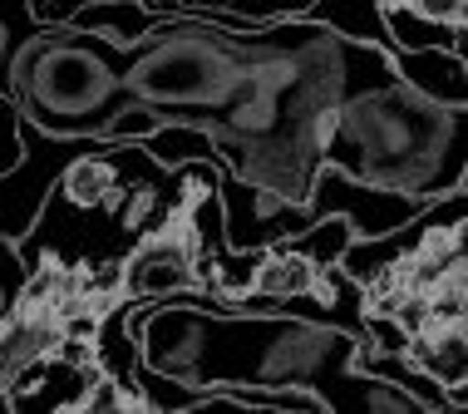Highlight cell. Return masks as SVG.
I'll return each instance as SVG.
<instances>
[{
  "mask_svg": "<svg viewBox=\"0 0 468 414\" xmlns=\"http://www.w3.org/2000/svg\"><path fill=\"white\" fill-rule=\"evenodd\" d=\"M123 325L138 341V366L173 375L183 385H301L315 390L321 380L350 370V350L360 335L340 325L276 316V311H212L187 301H133Z\"/></svg>",
  "mask_w": 468,
  "mask_h": 414,
  "instance_id": "6da1fadb",
  "label": "cell"
},
{
  "mask_svg": "<svg viewBox=\"0 0 468 414\" xmlns=\"http://www.w3.org/2000/svg\"><path fill=\"white\" fill-rule=\"evenodd\" d=\"M321 163L420 203L463 187V104H439L389 80L335 109Z\"/></svg>",
  "mask_w": 468,
  "mask_h": 414,
  "instance_id": "7a4b0ae2",
  "label": "cell"
},
{
  "mask_svg": "<svg viewBox=\"0 0 468 414\" xmlns=\"http://www.w3.org/2000/svg\"><path fill=\"white\" fill-rule=\"evenodd\" d=\"M5 94L35 129L59 138H99L104 123L129 104L123 49L69 25H40L10 55Z\"/></svg>",
  "mask_w": 468,
  "mask_h": 414,
  "instance_id": "3957f363",
  "label": "cell"
},
{
  "mask_svg": "<svg viewBox=\"0 0 468 414\" xmlns=\"http://www.w3.org/2000/svg\"><path fill=\"white\" fill-rule=\"evenodd\" d=\"M242 65V30L197 16H158L144 40L123 49V90L138 104H154L163 123H207L237 90Z\"/></svg>",
  "mask_w": 468,
  "mask_h": 414,
  "instance_id": "277c9868",
  "label": "cell"
},
{
  "mask_svg": "<svg viewBox=\"0 0 468 414\" xmlns=\"http://www.w3.org/2000/svg\"><path fill=\"white\" fill-rule=\"evenodd\" d=\"M99 143L104 138H59V133L35 129L30 119H20V163L0 173V237L20 242L35 228V218L45 212V197L55 187V178Z\"/></svg>",
  "mask_w": 468,
  "mask_h": 414,
  "instance_id": "5b68a950",
  "label": "cell"
},
{
  "mask_svg": "<svg viewBox=\"0 0 468 414\" xmlns=\"http://www.w3.org/2000/svg\"><path fill=\"white\" fill-rule=\"evenodd\" d=\"M306 207H311V218H346L350 228H356V237H385V232L404 228L424 203L410 193H395V187L360 183V178H350V173L331 168V163H321L315 178H311Z\"/></svg>",
  "mask_w": 468,
  "mask_h": 414,
  "instance_id": "8992f818",
  "label": "cell"
},
{
  "mask_svg": "<svg viewBox=\"0 0 468 414\" xmlns=\"http://www.w3.org/2000/svg\"><path fill=\"white\" fill-rule=\"evenodd\" d=\"M218 203H222V237L237 252H261V247L282 242V237L311 228V207L291 203V197L271 193V187L242 183L237 173H218Z\"/></svg>",
  "mask_w": 468,
  "mask_h": 414,
  "instance_id": "52a82bcc",
  "label": "cell"
},
{
  "mask_svg": "<svg viewBox=\"0 0 468 414\" xmlns=\"http://www.w3.org/2000/svg\"><path fill=\"white\" fill-rule=\"evenodd\" d=\"M315 395H321L325 414H429L410 390L379 380V375H365V370H340L315 385Z\"/></svg>",
  "mask_w": 468,
  "mask_h": 414,
  "instance_id": "ba28073f",
  "label": "cell"
},
{
  "mask_svg": "<svg viewBox=\"0 0 468 414\" xmlns=\"http://www.w3.org/2000/svg\"><path fill=\"white\" fill-rule=\"evenodd\" d=\"M399 84L420 90L424 99H439V104H463L468 99V65L453 49H395L389 55Z\"/></svg>",
  "mask_w": 468,
  "mask_h": 414,
  "instance_id": "9c48e42d",
  "label": "cell"
},
{
  "mask_svg": "<svg viewBox=\"0 0 468 414\" xmlns=\"http://www.w3.org/2000/svg\"><path fill=\"white\" fill-rule=\"evenodd\" d=\"M65 25L69 30H84V35H99V40H109L119 49H129V45H138L148 30H154L158 16L144 5V0H90V5H80Z\"/></svg>",
  "mask_w": 468,
  "mask_h": 414,
  "instance_id": "30bf717a",
  "label": "cell"
},
{
  "mask_svg": "<svg viewBox=\"0 0 468 414\" xmlns=\"http://www.w3.org/2000/svg\"><path fill=\"white\" fill-rule=\"evenodd\" d=\"M301 16L346 35V40H360V45H375L385 55H395V40H389L385 20H379V0H311Z\"/></svg>",
  "mask_w": 468,
  "mask_h": 414,
  "instance_id": "8fae6325",
  "label": "cell"
},
{
  "mask_svg": "<svg viewBox=\"0 0 468 414\" xmlns=\"http://www.w3.org/2000/svg\"><path fill=\"white\" fill-rule=\"evenodd\" d=\"M379 20H385L395 49H453V55H463L468 25H444V20L414 16V10L395 5V0H379Z\"/></svg>",
  "mask_w": 468,
  "mask_h": 414,
  "instance_id": "7c38bea8",
  "label": "cell"
},
{
  "mask_svg": "<svg viewBox=\"0 0 468 414\" xmlns=\"http://www.w3.org/2000/svg\"><path fill=\"white\" fill-rule=\"evenodd\" d=\"M138 148H144L154 163H163V168H178V163H212V168H222L218 148H212V138L202 123H158L148 138H138Z\"/></svg>",
  "mask_w": 468,
  "mask_h": 414,
  "instance_id": "4fadbf2b",
  "label": "cell"
},
{
  "mask_svg": "<svg viewBox=\"0 0 468 414\" xmlns=\"http://www.w3.org/2000/svg\"><path fill=\"white\" fill-rule=\"evenodd\" d=\"M350 242H356V228H350L346 218H315L311 228L291 232V237H282V242H271V247H282V252L306 257L311 267H335L340 252H346Z\"/></svg>",
  "mask_w": 468,
  "mask_h": 414,
  "instance_id": "5bb4252c",
  "label": "cell"
},
{
  "mask_svg": "<svg viewBox=\"0 0 468 414\" xmlns=\"http://www.w3.org/2000/svg\"><path fill=\"white\" fill-rule=\"evenodd\" d=\"M315 281V267L296 252H282V247H261V261L251 271V292L261 296H296V292H311Z\"/></svg>",
  "mask_w": 468,
  "mask_h": 414,
  "instance_id": "9a60e30c",
  "label": "cell"
},
{
  "mask_svg": "<svg viewBox=\"0 0 468 414\" xmlns=\"http://www.w3.org/2000/svg\"><path fill=\"white\" fill-rule=\"evenodd\" d=\"M163 123V114L154 104H138V99H129V104L119 109V114H113L109 123H104V143H138V138H148Z\"/></svg>",
  "mask_w": 468,
  "mask_h": 414,
  "instance_id": "2e32d148",
  "label": "cell"
},
{
  "mask_svg": "<svg viewBox=\"0 0 468 414\" xmlns=\"http://www.w3.org/2000/svg\"><path fill=\"white\" fill-rule=\"evenodd\" d=\"M25 281H30V267H25L20 247L0 237V321H5V311L16 306V301H20Z\"/></svg>",
  "mask_w": 468,
  "mask_h": 414,
  "instance_id": "e0dca14e",
  "label": "cell"
},
{
  "mask_svg": "<svg viewBox=\"0 0 468 414\" xmlns=\"http://www.w3.org/2000/svg\"><path fill=\"white\" fill-rule=\"evenodd\" d=\"M395 5L414 10V16H429V20H444V25L468 20V0H395Z\"/></svg>",
  "mask_w": 468,
  "mask_h": 414,
  "instance_id": "ac0fdd59",
  "label": "cell"
},
{
  "mask_svg": "<svg viewBox=\"0 0 468 414\" xmlns=\"http://www.w3.org/2000/svg\"><path fill=\"white\" fill-rule=\"evenodd\" d=\"M80 5H90V0H25V10H30L35 25H65Z\"/></svg>",
  "mask_w": 468,
  "mask_h": 414,
  "instance_id": "d6986e66",
  "label": "cell"
}]
</instances>
